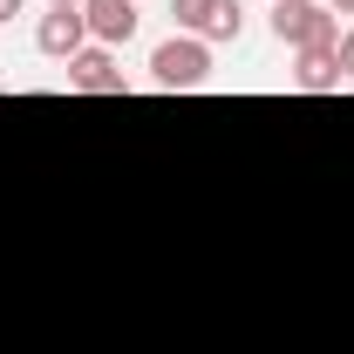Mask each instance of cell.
I'll return each instance as SVG.
<instances>
[{"label":"cell","mask_w":354,"mask_h":354,"mask_svg":"<svg viewBox=\"0 0 354 354\" xmlns=\"http://www.w3.org/2000/svg\"><path fill=\"white\" fill-rule=\"evenodd\" d=\"M14 14H28V0H0V28H7Z\"/></svg>","instance_id":"10"},{"label":"cell","mask_w":354,"mask_h":354,"mask_svg":"<svg viewBox=\"0 0 354 354\" xmlns=\"http://www.w3.org/2000/svg\"><path fill=\"white\" fill-rule=\"evenodd\" d=\"M35 48H41L48 62H68V55H82V48H88V21H82V7H48L41 21H35Z\"/></svg>","instance_id":"4"},{"label":"cell","mask_w":354,"mask_h":354,"mask_svg":"<svg viewBox=\"0 0 354 354\" xmlns=\"http://www.w3.org/2000/svg\"><path fill=\"white\" fill-rule=\"evenodd\" d=\"M62 68H68V88H82V95H130L123 68H116V48H95V41H88L82 55H68Z\"/></svg>","instance_id":"3"},{"label":"cell","mask_w":354,"mask_h":354,"mask_svg":"<svg viewBox=\"0 0 354 354\" xmlns=\"http://www.w3.org/2000/svg\"><path fill=\"white\" fill-rule=\"evenodd\" d=\"M245 35V7L239 0H212V14H205V35L198 41H239Z\"/></svg>","instance_id":"7"},{"label":"cell","mask_w":354,"mask_h":354,"mask_svg":"<svg viewBox=\"0 0 354 354\" xmlns=\"http://www.w3.org/2000/svg\"><path fill=\"white\" fill-rule=\"evenodd\" d=\"M82 21H88V41L95 48H123L136 35V0H82Z\"/></svg>","instance_id":"5"},{"label":"cell","mask_w":354,"mask_h":354,"mask_svg":"<svg viewBox=\"0 0 354 354\" xmlns=\"http://www.w3.org/2000/svg\"><path fill=\"white\" fill-rule=\"evenodd\" d=\"M150 82L157 88H205L212 82V41L198 35H171L150 48Z\"/></svg>","instance_id":"2"},{"label":"cell","mask_w":354,"mask_h":354,"mask_svg":"<svg viewBox=\"0 0 354 354\" xmlns=\"http://www.w3.org/2000/svg\"><path fill=\"white\" fill-rule=\"evenodd\" d=\"M48 7H82V0H48Z\"/></svg>","instance_id":"12"},{"label":"cell","mask_w":354,"mask_h":354,"mask_svg":"<svg viewBox=\"0 0 354 354\" xmlns=\"http://www.w3.org/2000/svg\"><path fill=\"white\" fill-rule=\"evenodd\" d=\"M205 14H212V0H171L177 35H205Z\"/></svg>","instance_id":"8"},{"label":"cell","mask_w":354,"mask_h":354,"mask_svg":"<svg viewBox=\"0 0 354 354\" xmlns=\"http://www.w3.org/2000/svg\"><path fill=\"white\" fill-rule=\"evenodd\" d=\"M334 62H341V82H354V28L334 41Z\"/></svg>","instance_id":"9"},{"label":"cell","mask_w":354,"mask_h":354,"mask_svg":"<svg viewBox=\"0 0 354 354\" xmlns=\"http://www.w3.org/2000/svg\"><path fill=\"white\" fill-rule=\"evenodd\" d=\"M327 7H334V14H354V0H327Z\"/></svg>","instance_id":"11"},{"label":"cell","mask_w":354,"mask_h":354,"mask_svg":"<svg viewBox=\"0 0 354 354\" xmlns=\"http://www.w3.org/2000/svg\"><path fill=\"white\" fill-rule=\"evenodd\" d=\"M272 35L293 48H334L341 41V14L327 0H272Z\"/></svg>","instance_id":"1"},{"label":"cell","mask_w":354,"mask_h":354,"mask_svg":"<svg viewBox=\"0 0 354 354\" xmlns=\"http://www.w3.org/2000/svg\"><path fill=\"white\" fill-rule=\"evenodd\" d=\"M286 75H293V88H307V95H327V88H341V62H334V48H300Z\"/></svg>","instance_id":"6"}]
</instances>
